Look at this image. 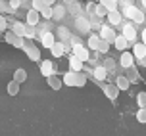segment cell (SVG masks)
Returning <instances> with one entry per match:
<instances>
[{"instance_id":"d4e9b609","label":"cell","mask_w":146,"mask_h":136,"mask_svg":"<svg viewBox=\"0 0 146 136\" xmlns=\"http://www.w3.org/2000/svg\"><path fill=\"white\" fill-rule=\"evenodd\" d=\"M135 12H137V8L133 6V4H127V6L123 8V17H127V19H133V15H135Z\"/></svg>"},{"instance_id":"5b68a950","label":"cell","mask_w":146,"mask_h":136,"mask_svg":"<svg viewBox=\"0 0 146 136\" xmlns=\"http://www.w3.org/2000/svg\"><path fill=\"white\" fill-rule=\"evenodd\" d=\"M38 38H40L42 46H44V48H48V50L52 48V44L58 40V38L54 36V33H50V31H44V33H40V36H38Z\"/></svg>"},{"instance_id":"30bf717a","label":"cell","mask_w":146,"mask_h":136,"mask_svg":"<svg viewBox=\"0 0 146 136\" xmlns=\"http://www.w3.org/2000/svg\"><path fill=\"white\" fill-rule=\"evenodd\" d=\"M106 17H108L110 25H119V23H121V19H123V14H121L119 10H110Z\"/></svg>"},{"instance_id":"4fadbf2b","label":"cell","mask_w":146,"mask_h":136,"mask_svg":"<svg viewBox=\"0 0 146 136\" xmlns=\"http://www.w3.org/2000/svg\"><path fill=\"white\" fill-rule=\"evenodd\" d=\"M115 85L121 88V90H129L131 88V79L127 75H117L115 77Z\"/></svg>"},{"instance_id":"8d00e7d4","label":"cell","mask_w":146,"mask_h":136,"mask_svg":"<svg viewBox=\"0 0 146 136\" xmlns=\"http://www.w3.org/2000/svg\"><path fill=\"white\" fill-rule=\"evenodd\" d=\"M0 12H14V10H12V6H10V2L0 0Z\"/></svg>"},{"instance_id":"83f0119b","label":"cell","mask_w":146,"mask_h":136,"mask_svg":"<svg viewBox=\"0 0 146 136\" xmlns=\"http://www.w3.org/2000/svg\"><path fill=\"white\" fill-rule=\"evenodd\" d=\"M110 40H106V38H100V46H98V52L100 54H108L110 52Z\"/></svg>"},{"instance_id":"1f68e13d","label":"cell","mask_w":146,"mask_h":136,"mask_svg":"<svg viewBox=\"0 0 146 136\" xmlns=\"http://www.w3.org/2000/svg\"><path fill=\"white\" fill-rule=\"evenodd\" d=\"M137 121H139L140 125H146V108H140L139 111H137Z\"/></svg>"},{"instance_id":"74e56055","label":"cell","mask_w":146,"mask_h":136,"mask_svg":"<svg viewBox=\"0 0 146 136\" xmlns=\"http://www.w3.org/2000/svg\"><path fill=\"white\" fill-rule=\"evenodd\" d=\"M8 29H10V25H8L6 17H2V15H0V33H6Z\"/></svg>"},{"instance_id":"c3c4849f","label":"cell","mask_w":146,"mask_h":136,"mask_svg":"<svg viewBox=\"0 0 146 136\" xmlns=\"http://www.w3.org/2000/svg\"><path fill=\"white\" fill-rule=\"evenodd\" d=\"M64 2H71V0H64Z\"/></svg>"},{"instance_id":"484cf974","label":"cell","mask_w":146,"mask_h":136,"mask_svg":"<svg viewBox=\"0 0 146 136\" xmlns=\"http://www.w3.org/2000/svg\"><path fill=\"white\" fill-rule=\"evenodd\" d=\"M75 23H77V27H79L81 33H83V31L87 33L88 29H90V23H88L87 19H85V17H77V21H75Z\"/></svg>"},{"instance_id":"9a60e30c","label":"cell","mask_w":146,"mask_h":136,"mask_svg":"<svg viewBox=\"0 0 146 136\" xmlns=\"http://www.w3.org/2000/svg\"><path fill=\"white\" fill-rule=\"evenodd\" d=\"M46 81H48V86H50L52 90H60V88H62V85H64V79L56 77V73H54V75H50V77H46Z\"/></svg>"},{"instance_id":"e0dca14e","label":"cell","mask_w":146,"mask_h":136,"mask_svg":"<svg viewBox=\"0 0 146 136\" xmlns=\"http://www.w3.org/2000/svg\"><path fill=\"white\" fill-rule=\"evenodd\" d=\"M10 29L14 31L15 35L25 36V23H23V21H12V23H10Z\"/></svg>"},{"instance_id":"d6a6232c","label":"cell","mask_w":146,"mask_h":136,"mask_svg":"<svg viewBox=\"0 0 146 136\" xmlns=\"http://www.w3.org/2000/svg\"><path fill=\"white\" fill-rule=\"evenodd\" d=\"M40 15H42L44 19H50V17H54V6H46L42 12H40Z\"/></svg>"},{"instance_id":"681fc988","label":"cell","mask_w":146,"mask_h":136,"mask_svg":"<svg viewBox=\"0 0 146 136\" xmlns=\"http://www.w3.org/2000/svg\"><path fill=\"white\" fill-rule=\"evenodd\" d=\"M117 2H119V0H117Z\"/></svg>"},{"instance_id":"7bdbcfd3","label":"cell","mask_w":146,"mask_h":136,"mask_svg":"<svg viewBox=\"0 0 146 136\" xmlns=\"http://www.w3.org/2000/svg\"><path fill=\"white\" fill-rule=\"evenodd\" d=\"M75 44H81L79 36H71V46H75Z\"/></svg>"},{"instance_id":"836d02e7","label":"cell","mask_w":146,"mask_h":136,"mask_svg":"<svg viewBox=\"0 0 146 136\" xmlns=\"http://www.w3.org/2000/svg\"><path fill=\"white\" fill-rule=\"evenodd\" d=\"M31 8H35V10H38V12H42L44 8H46V4H44V0H31Z\"/></svg>"},{"instance_id":"e575fe53","label":"cell","mask_w":146,"mask_h":136,"mask_svg":"<svg viewBox=\"0 0 146 136\" xmlns=\"http://www.w3.org/2000/svg\"><path fill=\"white\" fill-rule=\"evenodd\" d=\"M100 4L108 8V10H117V0H98Z\"/></svg>"},{"instance_id":"6da1fadb","label":"cell","mask_w":146,"mask_h":136,"mask_svg":"<svg viewBox=\"0 0 146 136\" xmlns=\"http://www.w3.org/2000/svg\"><path fill=\"white\" fill-rule=\"evenodd\" d=\"M21 50L29 56L31 61H38V59H40V50L36 48L35 44H33V40H31V38H27V36H25V44H23Z\"/></svg>"},{"instance_id":"277c9868","label":"cell","mask_w":146,"mask_h":136,"mask_svg":"<svg viewBox=\"0 0 146 136\" xmlns=\"http://www.w3.org/2000/svg\"><path fill=\"white\" fill-rule=\"evenodd\" d=\"M135 59H137V57H135V54H133V52H127V50H123V52H121V57H119V65L127 69V67H131V65H135Z\"/></svg>"},{"instance_id":"52a82bcc","label":"cell","mask_w":146,"mask_h":136,"mask_svg":"<svg viewBox=\"0 0 146 136\" xmlns=\"http://www.w3.org/2000/svg\"><path fill=\"white\" fill-rule=\"evenodd\" d=\"M71 52L75 54V56H79L83 61H87V59H90V52H88V48H85L83 44H75L71 48Z\"/></svg>"},{"instance_id":"f546056e","label":"cell","mask_w":146,"mask_h":136,"mask_svg":"<svg viewBox=\"0 0 146 136\" xmlns=\"http://www.w3.org/2000/svg\"><path fill=\"white\" fill-rule=\"evenodd\" d=\"M17 36H19V35H15V33L12 31V29H8V31H6V42L14 46V44H15V40H17Z\"/></svg>"},{"instance_id":"ee69618b","label":"cell","mask_w":146,"mask_h":136,"mask_svg":"<svg viewBox=\"0 0 146 136\" xmlns=\"http://www.w3.org/2000/svg\"><path fill=\"white\" fill-rule=\"evenodd\" d=\"M44 4H46V6H54V4H56V0H44Z\"/></svg>"},{"instance_id":"7a4b0ae2","label":"cell","mask_w":146,"mask_h":136,"mask_svg":"<svg viewBox=\"0 0 146 136\" xmlns=\"http://www.w3.org/2000/svg\"><path fill=\"white\" fill-rule=\"evenodd\" d=\"M102 90L104 94H106V98H110V100H117V96H119V92H121V88L115 85V83H111V85H102Z\"/></svg>"},{"instance_id":"d590c367","label":"cell","mask_w":146,"mask_h":136,"mask_svg":"<svg viewBox=\"0 0 146 136\" xmlns=\"http://www.w3.org/2000/svg\"><path fill=\"white\" fill-rule=\"evenodd\" d=\"M137 102L140 108H146V92H139L137 94Z\"/></svg>"},{"instance_id":"f35d334b","label":"cell","mask_w":146,"mask_h":136,"mask_svg":"<svg viewBox=\"0 0 146 136\" xmlns=\"http://www.w3.org/2000/svg\"><path fill=\"white\" fill-rule=\"evenodd\" d=\"M60 40H69V31L67 29H64V27H60Z\"/></svg>"},{"instance_id":"ba28073f","label":"cell","mask_w":146,"mask_h":136,"mask_svg":"<svg viewBox=\"0 0 146 136\" xmlns=\"http://www.w3.org/2000/svg\"><path fill=\"white\" fill-rule=\"evenodd\" d=\"M69 67H71L73 71H83V65H85V61H83V59H81L79 56H75V54H69Z\"/></svg>"},{"instance_id":"4316f807","label":"cell","mask_w":146,"mask_h":136,"mask_svg":"<svg viewBox=\"0 0 146 136\" xmlns=\"http://www.w3.org/2000/svg\"><path fill=\"white\" fill-rule=\"evenodd\" d=\"M85 85H87V75L83 71H77V83H75V86L77 88H83Z\"/></svg>"},{"instance_id":"60d3db41","label":"cell","mask_w":146,"mask_h":136,"mask_svg":"<svg viewBox=\"0 0 146 136\" xmlns=\"http://www.w3.org/2000/svg\"><path fill=\"white\" fill-rule=\"evenodd\" d=\"M10 6H12V10H19V6H21V0H10Z\"/></svg>"},{"instance_id":"8992f818","label":"cell","mask_w":146,"mask_h":136,"mask_svg":"<svg viewBox=\"0 0 146 136\" xmlns=\"http://www.w3.org/2000/svg\"><path fill=\"white\" fill-rule=\"evenodd\" d=\"M100 36H102V38H106V40H110L111 44L115 42V38H117L115 31L110 27V25H102V27H100Z\"/></svg>"},{"instance_id":"44dd1931","label":"cell","mask_w":146,"mask_h":136,"mask_svg":"<svg viewBox=\"0 0 146 136\" xmlns=\"http://www.w3.org/2000/svg\"><path fill=\"white\" fill-rule=\"evenodd\" d=\"M14 79L17 81V83H25V81H27V71H25V69H23V67H19V69H15L14 71Z\"/></svg>"},{"instance_id":"9c48e42d","label":"cell","mask_w":146,"mask_h":136,"mask_svg":"<svg viewBox=\"0 0 146 136\" xmlns=\"http://www.w3.org/2000/svg\"><path fill=\"white\" fill-rule=\"evenodd\" d=\"M133 54H135L137 59L142 61V59L146 57V44L144 42H135V44H133Z\"/></svg>"},{"instance_id":"ac0fdd59","label":"cell","mask_w":146,"mask_h":136,"mask_svg":"<svg viewBox=\"0 0 146 136\" xmlns=\"http://www.w3.org/2000/svg\"><path fill=\"white\" fill-rule=\"evenodd\" d=\"M75 83H77V71H67L66 75H64V85L67 86H75Z\"/></svg>"},{"instance_id":"5bb4252c","label":"cell","mask_w":146,"mask_h":136,"mask_svg":"<svg viewBox=\"0 0 146 136\" xmlns=\"http://www.w3.org/2000/svg\"><path fill=\"white\" fill-rule=\"evenodd\" d=\"M38 17H40V12L35 10V8H31V10H27V17H25V21L31 23V25H38Z\"/></svg>"},{"instance_id":"7402d4cb","label":"cell","mask_w":146,"mask_h":136,"mask_svg":"<svg viewBox=\"0 0 146 136\" xmlns=\"http://www.w3.org/2000/svg\"><path fill=\"white\" fill-rule=\"evenodd\" d=\"M100 38H102V36H98V35H90V36H88V48H90V50H96V52H98V46H100Z\"/></svg>"},{"instance_id":"bcb514c9","label":"cell","mask_w":146,"mask_h":136,"mask_svg":"<svg viewBox=\"0 0 146 136\" xmlns=\"http://www.w3.org/2000/svg\"><path fill=\"white\" fill-rule=\"evenodd\" d=\"M140 2H142V6H144V8H146V0H140Z\"/></svg>"},{"instance_id":"7dc6e473","label":"cell","mask_w":146,"mask_h":136,"mask_svg":"<svg viewBox=\"0 0 146 136\" xmlns=\"http://www.w3.org/2000/svg\"><path fill=\"white\" fill-rule=\"evenodd\" d=\"M142 65H144V67H146V57H144V59H142Z\"/></svg>"},{"instance_id":"ffe728a7","label":"cell","mask_w":146,"mask_h":136,"mask_svg":"<svg viewBox=\"0 0 146 136\" xmlns=\"http://www.w3.org/2000/svg\"><path fill=\"white\" fill-rule=\"evenodd\" d=\"M19 85H21V83H17V81H10V83H8V86H6V90H8V94H10V96H17V94H19Z\"/></svg>"},{"instance_id":"4dcf8cb0","label":"cell","mask_w":146,"mask_h":136,"mask_svg":"<svg viewBox=\"0 0 146 136\" xmlns=\"http://www.w3.org/2000/svg\"><path fill=\"white\" fill-rule=\"evenodd\" d=\"M127 77L131 79V83H135V81L139 79V73H137V69H135V65H131V67H127Z\"/></svg>"},{"instance_id":"ab89813d","label":"cell","mask_w":146,"mask_h":136,"mask_svg":"<svg viewBox=\"0 0 146 136\" xmlns=\"http://www.w3.org/2000/svg\"><path fill=\"white\" fill-rule=\"evenodd\" d=\"M64 12H66V10H64V6H56V8H54V17H56V19L64 17Z\"/></svg>"},{"instance_id":"3957f363","label":"cell","mask_w":146,"mask_h":136,"mask_svg":"<svg viewBox=\"0 0 146 136\" xmlns=\"http://www.w3.org/2000/svg\"><path fill=\"white\" fill-rule=\"evenodd\" d=\"M123 35H125V38H127L131 44H135V40H137V25H133L131 21L125 23L123 25Z\"/></svg>"},{"instance_id":"cb8c5ba5","label":"cell","mask_w":146,"mask_h":136,"mask_svg":"<svg viewBox=\"0 0 146 136\" xmlns=\"http://www.w3.org/2000/svg\"><path fill=\"white\" fill-rule=\"evenodd\" d=\"M25 36L27 38H35L36 36V25H31V23L25 21Z\"/></svg>"},{"instance_id":"8fae6325","label":"cell","mask_w":146,"mask_h":136,"mask_svg":"<svg viewBox=\"0 0 146 136\" xmlns=\"http://www.w3.org/2000/svg\"><path fill=\"white\" fill-rule=\"evenodd\" d=\"M50 54L54 57H62L64 54H66V46H64V42H62V40H56V42L52 44V48H50Z\"/></svg>"},{"instance_id":"7c38bea8","label":"cell","mask_w":146,"mask_h":136,"mask_svg":"<svg viewBox=\"0 0 146 136\" xmlns=\"http://www.w3.org/2000/svg\"><path fill=\"white\" fill-rule=\"evenodd\" d=\"M40 73H42L44 77H50V75H54V61H50V59H44V61H40Z\"/></svg>"},{"instance_id":"f6af8a7d","label":"cell","mask_w":146,"mask_h":136,"mask_svg":"<svg viewBox=\"0 0 146 136\" xmlns=\"http://www.w3.org/2000/svg\"><path fill=\"white\" fill-rule=\"evenodd\" d=\"M142 42L146 44V29H144V31H142Z\"/></svg>"},{"instance_id":"2e32d148","label":"cell","mask_w":146,"mask_h":136,"mask_svg":"<svg viewBox=\"0 0 146 136\" xmlns=\"http://www.w3.org/2000/svg\"><path fill=\"white\" fill-rule=\"evenodd\" d=\"M113 46H115V50H119V52L127 50V46H129V40L125 38L123 33H121V35H117V38H115V42H113Z\"/></svg>"},{"instance_id":"603a6c76","label":"cell","mask_w":146,"mask_h":136,"mask_svg":"<svg viewBox=\"0 0 146 136\" xmlns=\"http://www.w3.org/2000/svg\"><path fill=\"white\" fill-rule=\"evenodd\" d=\"M135 25H140V23H144L146 21V15H144V10H137L135 12V15H133V19H131Z\"/></svg>"},{"instance_id":"d6986e66","label":"cell","mask_w":146,"mask_h":136,"mask_svg":"<svg viewBox=\"0 0 146 136\" xmlns=\"http://www.w3.org/2000/svg\"><path fill=\"white\" fill-rule=\"evenodd\" d=\"M92 71H94V79L98 81V83H100V81H104L106 77H108V69H106L104 65H98V67H94Z\"/></svg>"},{"instance_id":"f1b7e54d","label":"cell","mask_w":146,"mask_h":136,"mask_svg":"<svg viewBox=\"0 0 146 136\" xmlns=\"http://www.w3.org/2000/svg\"><path fill=\"white\" fill-rule=\"evenodd\" d=\"M108 12H110V10L104 6V4H100V2H98V6L94 8V14L98 15V17H104V15H108Z\"/></svg>"},{"instance_id":"b9f144b4","label":"cell","mask_w":146,"mask_h":136,"mask_svg":"<svg viewBox=\"0 0 146 136\" xmlns=\"http://www.w3.org/2000/svg\"><path fill=\"white\" fill-rule=\"evenodd\" d=\"M104 67H106V69H108V71H111V69H115V63H113V61H111V59H108V61H106V63H104Z\"/></svg>"}]
</instances>
